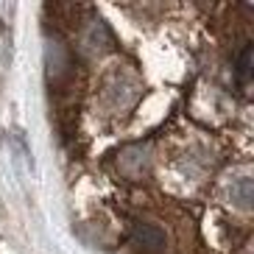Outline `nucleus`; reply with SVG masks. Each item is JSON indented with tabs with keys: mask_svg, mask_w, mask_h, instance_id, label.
I'll list each match as a JSON object with an SVG mask.
<instances>
[{
	"mask_svg": "<svg viewBox=\"0 0 254 254\" xmlns=\"http://www.w3.org/2000/svg\"><path fill=\"white\" fill-rule=\"evenodd\" d=\"M45 64H48V78L51 81H62L70 73V53L67 45L59 37H51L45 45Z\"/></svg>",
	"mask_w": 254,
	"mask_h": 254,
	"instance_id": "f257e3e1",
	"label": "nucleus"
},
{
	"mask_svg": "<svg viewBox=\"0 0 254 254\" xmlns=\"http://www.w3.org/2000/svg\"><path fill=\"white\" fill-rule=\"evenodd\" d=\"M131 243L142 254H165V246H168L165 232L154 224H134V229H131Z\"/></svg>",
	"mask_w": 254,
	"mask_h": 254,
	"instance_id": "f03ea898",
	"label": "nucleus"
},
{
	"mask_svg": "<svg viewBox=\"0 0 254 254\" xmlns=\"http://www.w3.org/2000/svg\"><path fill=\"white\" fill-rule=\"evenodd\" d=\"M252 42H246V45L240 48L238 59H235V78H238L240 84H246L249 78H252Z\"/></svg>",
	"mask_w": 254,
	"mask_h": 254,
	"instance_id": "7ed1b4c3",
	"label": "nucleus"
},
{
	"mask_svg": "<svg viewBox=\"0 0 254 254\" xmlns=\"http://www.w3.org/2000/svg\"><path fill=\"white\" fill-rule=\"evenodd\" d=\"M232 198L240 207H252V179H240L238 185L232 187Z\"/></svg>",
	"mask_w": 254,
	"mask_h": 254,
	"instance_id": "20e7f679",
	"label": "nucleus"
}]
</instances>
